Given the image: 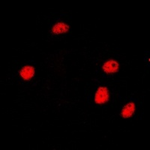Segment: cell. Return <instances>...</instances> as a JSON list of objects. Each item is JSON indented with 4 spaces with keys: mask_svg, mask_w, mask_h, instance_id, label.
<instances>
[{
    "mask_svg": "<svg viewBox=\"0 0 150 150\" xmlns=\"http://www.w3.org/2000/svg\"><path fill=\"white\" fill-rule=\"evenodd\" d=\"M110 99V91L108 87L100 86L95 95V101L97 104H104Z\"/></svg>",
    "mask_w": 150,
    "mask_h": 150,
    "instance_id": "1",
    "label": "cell"
},
{
    "mask_svg": "<svg viewBox=\"0 0 150 150\" xmlns=\"http://www.w3.org/2000/svg\"><path fill=\"white\" fill-rule=\"evenodd\" d=\"M102 69L108 74H115L120 71V64L116 60L110 59L104 62L102 65Z\"/></svg>",
    "mask_w": 150,
    "mask_h": 150,
    "instance_id": "2",
    "label": "cell"
},
{
    "mask_svg": "<svg viewBox=\"0 0 150 150\" xmlns=\"http://www.w3.org/2000/svg\"><path fill=\"white\" fill-rule=\"evenodd\" d=\"M35 69L34 67L31 65H25L19 71V74L21 78L26 81L32 80V78L35 76Z\"/></svg>",
    "mask_w": 150,
    "mask_h": 150,
    "instance_id": "3",
    "label": "cell"
},
{
    "mask_svg": "<svg viewBox=\"0 0 150 150\" xmlns=\"http://www.w3.org/2000/svg\"><path fill=\"white\" fill-rule=\"evenodd\" d=\"M136 110L135 104L134 102H129L124 106L122 109L120 116L124 119H128L133 116Z\"/></svg>",
    "mask_w": 150,
    "mask_h": 150,
    "instance_id": "4",
    "label": "cell"
},
{
    "mask_svg": "<svg viewBox=\"0 0 150 150\" xmlns=\"http://www.w3.org/2000/svg\"><path fill=\"white\" fill-rule=\"evenodd\" d=\"M70 26L64 22H58L55 24L51 29V32L54 35L65 34L69 30Z\"/></svg>",
    "mask_w": 150,
    "mask_h": 150,
    "instance_id": "5",
    "label": "cell"
}]
</instances>
